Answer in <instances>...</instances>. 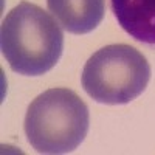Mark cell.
I'll list each match as a JSON object with an SVG mask.
<instances>
[{
	"label": "cell",
	"mask_w": 155,
	"mask_h": 155,
	"mask_svg": "<svg viewBox=\"0 0 155 155\" xmlns=\"http://www.w3.org/2000/svg\"><path fill=\"white\" fill-rule=\"evenodd\" d=\"M90 115L85 102L65 87L50 88L28 106L23 129L39 153L73 152L87 137Z\"/></svg>",
	"instance_id": "2"
},
{
	"label": "cell",
	"mask_w": 155,
	"mask_h": 155,
	"mask_svg": "<svg viewBox=\"0 0 155 155\" xmlns=\"http://www.w3.org/2000/svg\"><path fill=\"white\" fill-rule=\"evenodd\" d=\"M48 11L71 34H87L104 19L106 0H47Z\"/></svg>",
	"instance_id": "4"
},
{
	"label": "cell",
	"mask_w": 155,
	"mask_h": 155,
	"mask_svg": "<svg viewBox=\"0 0 155 155\" xmlns=\"http://www.w3.org/2000/svg\"><path fill=\"white\" fill-rule=\"evenodd\" d=\"M0 47L12 71L25 76H41L61 59L64 33L54 17L41 6L22 2L2 22Z\"/></svg>",
	"instance_id": "1"
},
{
	"label": "cell",
	"mask_w": 155,
	"mask_h": 155,
	"mask_svg": "<svg viewBox=\"0 0 155 155\" xmlns=\"http://www.w3.org/2000/svg\"><path fill=\"white\" fill-rule=\"evenodd\" d=\"M109 5L129 36L155 47V0H109Z\"/></svg>",
	"instance_id": "5"
},
{
	"label": "cell",
	"mask_w": 155,
	"mask_h": 155,
	"mask_svg": "<svg viewBox=\"0 0 155 155\" xmlns=\"http://www.w3.org/2000/svg\"><path fill=\"white\" fill-rule=\"evenodd\" d=\"M150 65L143 53L130 45L102 47L85 62L81 84L85 93L101 104H127L146 90Z\"/></svg>",
	"instance_id": "3"
}]
</instances>
